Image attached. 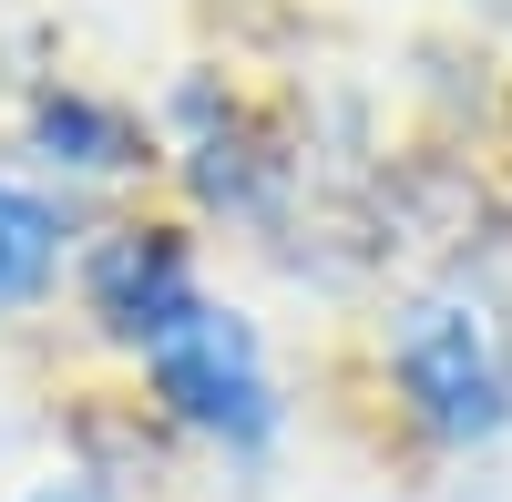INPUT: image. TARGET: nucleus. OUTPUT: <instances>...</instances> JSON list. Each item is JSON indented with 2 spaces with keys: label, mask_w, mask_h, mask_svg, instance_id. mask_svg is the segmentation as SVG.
I'll use <instances>...</instances> for the list:
<instances>
[{
  "label": "nucleus",
  "mask_w": 512,
  "mask_h": 502,
  "mask_svg": "<svg viewBox=\"0 0 512 502\" xmlns=\"http://www.w3.org/2000/svg\"><path fill=\"white\" fill-rule=\"evenodd\" d=\"M31 502H103L93 482H52V492H31Z\"/></svg>",
  "instance_id": "obj_6"
},
{
  "label": "nucleus",
  "mask_w": 512,
  "mask_h": 502,
  "mask_svg": "<svg viewBox=\"0 0 512 502\" xmlns=\"http://www.w3.org/2000/svg\"><path fill=\"white\" fill-rule=\"evenodd\" d=\"M93 308L123 328V339H164L185 308H195V287H185V246L175 236H113L103 257H93Z\"/></svg>",
  "instance_id": "obj_3"
},
{
  "label": "nucleus",
  "mask_w": 512,
  "mask_h": 502,
  "mask_svg": "<svg viewBox=\"0 0 512 502\" xmlns=\"http://www.w3.org/2000/svg\"><path fill=\"white\" fill-rule=\"evenodd\" d=\"M154 380L195 431H226V441H267L277 431V380H267V359L246 339V318L205 308V298L154 339Z\"/></svg>",
  "instance_id": "obj_1"
},
{
  "label": "nucleus",
  "mask_w": 512,
  "mask_h": 502,
  "mask_svg": "<svg viewBox=\"0 0 512 502\" xmlns=\"http://www.w3.org/2000/svg\"><path fill=\"white\" fill-rule=\"evenodd\" d=\"M400 380H410L420 421H431L441 441H492L502 410H512V380L492 359L482 308H451V298H420L400 318Z\"/></svg>",
  "instance_id": "obj_2"
},
{
  "label": "nucleus",
  "mask_w": 512,
  "mask_h": 502,
  "mask_svg": "<svg viewBox=\"0 0 512 502\" xmlns=\"http://www.w3.org/2000/svg\"><path fill=\"white\" fill-rule=\"evenodd\" d=\"M52 246H62V226L41 216L31 195H11V185H0V308H11V298H31V287L52 277Z\"/></svg>",
  "instance_id": "obj_4"
},
{
  "label": "nucleus",
  "mask_w": 512,
  "mask_h": 502,
  "mask_svg": "<svg viewBox=\"0 0 512 502\" xmlns=\"http://www.w3.org/2000/svg\"><path fill=\"white\" fill-rule=\"evenodd\" d=\"M41 134H52V144H82V164H123V134H113L103 113H82V103H52V113H41Z\"/></svg>",
  "instance_id": "obj_5"
}]
</instances>
